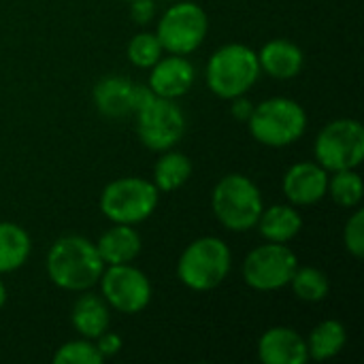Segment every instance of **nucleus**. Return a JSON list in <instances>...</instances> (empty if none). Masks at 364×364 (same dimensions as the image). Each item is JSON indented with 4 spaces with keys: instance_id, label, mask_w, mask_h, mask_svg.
Segmentation results:
<instances>
[{
    "instance_id": "nucleus-1",
    "label": "nucleus",
    "mask_w": 364,
    "mask_h": 364,
    "mask_svg": "<svg viewBox=\"0 0 364 364\" xmlns=\"http://www.w3.org/2000/svg\"><path fill=\"white\" fill-rule=\"evenodd\" d=\"M105 271L96 243L81 235L60 237L47 252V275L66 292L92 290Z\"/></svg>"
},
{
    "instance_id": "nucleus-2",
    "label": "nucleus",
    "mask_w": 364,
    "mask_h": 364,
    "mask_svg": "<svg viewBox=\"0 0 364 364\" xmlns=\"http://www.w3.org/2000/svg\"><path fill=\"white\" fill-rule=\"evenodd\" d=\"M211 209L224 228L232 232H247L256 228L264 209V200L258 186L250 177L230 173L215 183L211 194Z\"/></svg>"
},
{
    "instance_id": "nucleus-3",
    "label": "nucleus",
    "mask_w": 364,
    "mask_h": 364,
    "mask_svg": "<svg viewBox=\"0 0 364 364\" xmlns=\"http://www.w3.org/2000/svg\"><path fill=\"white\" fill-rule=\"evenodd\" d=\"M258 53L241 43L222 45L207 64V85L224 100L247 94L260 77Z\"/></svg>"
},
{
    "instance_id": "nucleus-4",
    "label": "nucleus",
    "mask_w": 364,
    "mask_h": 364,
    "mask_svg": "<svg viewBox=\"0 0 364 364\" xmlns=\"http://www.w3.org/2000/svg\"><path fill=\"white\" fill-rule=\"evenodd\" d=\"M230 267V247L220 237H200L181 252L177 277L194 292H209L228 277Z\"/></svg>"
},
{
    "instance_id": "nucleus-5",
    "label": "nucleus",
    "mask_w": 364,
    "mask_h": 364,
    "mask_svg": "<svg viewBox=\"0 0 364 364\" xmlns=\"http://www.w3.org/2000/svg\"><path fill=\"white\" fill-rule=\"evenodd\" d=\"M247 126L258 143L267 147H288L305 134L307 113L296 100L275 96L254 105Z\"/></svg>"
},
{
    "instance_id": "nucleus-6",
    "label": "nucleus",
    "mask_w": 364,
    "mask_h": 364,
    "mask_svg": "<svg viewBox=\"0 0 364 364\" xmlns=\"http://www.w3.org/2000/svg\"><path fill=\"white\" fill-rule=\"evenodd\" d=\"M160 203V190L143 177H119L105 186L100 211L113 224H141L154 215Z\"/></svg>"
},
{
    "instance_id": "nucleus-7",
    "label": "nucleus",
    "mask_w": 364,
    "mask_h": 364,
    "mask_svg": "<svg viewBox=\"0 0 364 364\" xmlns=\"http://www.w3.org/2000/svg\"><path fill=\"white\" fill-rule=\"evenodd\" d=\"M314 154L316 162L328 173L358 168L364 160V126L352 117L328 122L318 132Z\"/></svg>"
},
{
    "instance_id": "nucleus-8",
    "label": "nucleus",
    "mask_w": 364,
    "mask_h": 364,
    "mask_svg": "<svg viewBox=\"0 0 364 364\" xmlns=\"http://www.w3.org/2000/svg\"><path fill=\"white\" fill-rule=\"evenodd\" d=\"M209 32V17L196 2H175L156 23V36L164 51L188 55L196 51Z\"/></svg>"
},
{
    "instance_id": "nucleus-9",
    "label": "nucleus",
    "mask_w": 364,
    "mask_h": 364,
    "mask_svg": "<svg viewBox=\"0 0 364 364\" xmlns=\"http://www.w3.org/2000/svg\"><path fill=\"white\" fill-rule=\"evenodd\" d=\"M134 115L139 141L151 151L173 149L186 134V115L177 100L154 96Z\"/></svg>"
},
{
    "instance_id": "nucleus-10",
    "label": "nucleus",
    "mask_w": 364,
    "mask_h": 364,
    "mask_svg": "<svg viewBox=\"0 0 364 364\" xmlns=\"http://www.w3.org/2000/svg\"><path fill=\"white\" fill-rule=\"evenodd\" d=\"M296 267L299 258L286 243L267 241L245 256L243 279L252 290L275 292L290 284Z\"/></svg>"
},
{
    "instance_id": "nucleus-11",
    "label": "nucleus",
    "mask_w": 364,
    "mask_h": 364,
    "mask_svg": "<svg viewBox=\"0 0 364 364\" xmlns=\"http://www.w3.org/2000/svg\"><path fill=\"white\" fill-rule=\"evenodd\" d=\"M100 296L107 305L119 314L134 316L141 314L151 301V282L149 277L132 267L126 264H107L100 279Z\"/></svg>"
},
{
    "instance_id": "nucleus-12",
    "label": "nucleus",
    "mask_w": 364,
    "mask_h": 364,
    "mask_svg": "<svg viewBox=\"0 0 364 364\" xmlns=\"http://www.w3.org/2000/svg\"><path fill=\"white\" fill-rule=\"evenodd\" d=\"M331 173L318 162H296L292 164L282 181L284 194L294 207H309L328 196Z\"/></svg>"
},
{
    "instance_id": "nucleus-13",
    "label": "nucleus",
    "mask_w": 364,
    "mask_h": 364,
    "mask_svg": "<svg viewBox=\"0 0 364 364\" xmlns=\"http://www.w3.org/2000/svg\"><path fill=\"white\" fill-rule=\"evenodd\" d=\"M196 79L194 64L186 55L168 53L162 55L149 73V90L160 98L177 100L186 96Z\"/></svg>"
},
{
    "instance_id": "nucleus-14",
    "label": "nucleus",
    "mask_w": 364,
    "mask_h": 364,
    "mask_svg": "<svg viewBox=\"0 0 364 364\" xmlns=\"http://www.w3.org/2000/svg\"><path fill=\"white\" fill-rule=\"evenodd\" d=\"M258 358L264 364H305L307 341L294 328L273 326L258 341Z\"/></svg>"
},
{
    "instance_id": "nucleus-15",
    "label": "nucleus",
    "mask_w": 364,
    "mask_h": 364,
    "mask_svg": "<svg viewBox=\"0 0 364 364\" xmlns=\"http://www.w3.org/2000/svg\"><path fill=\"white\" fill-rule=\"evenodd\" d=\"M256 53H258L260 70L279 81L294 79L305 64L303 49L288 38H271Z\"/></svg>"
},
{
    "instance_id": "nucleus-16",
    "label": "nucleus",
    "mask_w": 364,
    "mask_h": 364,
    "mask_svg": "<svg viewBox=\"0 0 364 364\" xmlns=\"http://www.w3.org/2000/svg\"><path fill=\"white\" fill-rule=\"evenodd\" d=\"M70 322L75 331L83 339H96L105 331H109L111 324V307L100 294H94L90 290L81 292V296L75 301L70 309Z\"/></svg>"
},
{
    "instance_id": "nucleus-17",
    "label": "nucleus",
    "mask_w": 364,
    "mask_h": 364,
    "mask_svg": "<svg viewBox=\"0 0 364 364\" xmlns=\"http://www.w3.org/2000/svg\"><path fill=\"white\" fill-rule=\"evenodd\" d=\"M96 250L107 264H126L132 262L141 250H143V239L139 230L130 224H113L109 230H105L96 243Z\"/></svg>"
},
{
    "instance_id": "nucleus-18",
    "label": "nucleus",
    "mask_w": 364,
    "mask_h": 364,
    "mask_svg": "<svg viewBox=\"0 0 364 364\" xmlns=\"http://www.w3.org/2000/svg\"><path fill=\"white\" fill-rule=\"evenodd\" d=\"M132 90L134 83L119 75H109L94 85L92 98L96 109L111 119H119L132 113Z\"/></svg>"
},
{
    "instance_id": "nucleus-19",
    "label": "nucleus",
    "mask_w": 364,
    "mask_h": 364,
    "mask_svg": "<svg viewBox=\"0 0 364 364\" xmlns=\"http://www.w3.org/2000/svg\"><path fill=\"white\" fill-rule=\"evenodd\" d=\"M256 228L271 243H290L301 232L303 218L294 205H273L262 209Z\"/></svg>"
},
{
    "instance_id": "nucleus-20",
    "label": "nucleus",
    "mask_w": 364,
    "mask_h": 364,
    "mask_svg": "<svg viewBox=\"0 0 364 364\" xmlns=\"http://www.w3.org/2000/svg\"><path fill=\"white\" fill-rule=\"evenodd\" d=\"M32 252L30 235L13 222H0V275L21 269Z\"/></svg>"
},
{
    "instance_id": "nucleus-21",
    "label": "nucleus",
    "mask_w": 364,
    "mask_h": 364,
    "mask_svg": "<svg viewBox=\"0 0 364 364\" xmlns=\"http://www.w3.org/2000/svg\"><path fill=\"white\" fill-rule=\"evenodd\" d=\"M346 343H348L346 326L339 320H324L311 331L307 339V352H309V358L322 363V360H331L339 356Z\"/></svg>"
},
{
    "instance_id": "nucleus-22",
    "label": "nucleus",
    "mask_w": 364,
    "mask_h": 364,
    "mask_svg": "<svg viewBox=\"0 0 364 364\" xmlns=\"http://www.w3.org/2000/svg\"><path fill=\"white\" fill-rule=\"evenodd\" d=\"M192 160L175 149H166L154 166V186L160 192H173L192 177Z\"/></svg>"
},
{
    "instance_id": "nucleus-23",
    "label": "nucleus",
    "mask_w": 364,
    "mask_h": 364,
    "mask_svg": "<svg viewBox=\"0 0 364 364\" xmlns=\"http://www.w3.org/2000/svg\"><path fill=\"white\" fill-rule=\"evenodd\" d=\"M296 299L305 303H322L331 292V282L324 271L316 267H296L290 284Z\"/></svg>"
},
{
    "instance_id": "nucleus-24",
    "label": "nucleus",
    "mask_w": 364,
    "mask_h": 364,
    "mask_svg": "<svg viewBox=\"0 0 364 364\" xmlns=\"http://www.w3.org/2000/svg\"><path fill=\"white\" fill-rule=\"evenodd\" d=\"M328 194L339 207L346 209L358 207L364 194L363 177L358 175L356 168L335 171L333 177H328Z\"/></svg>"
},
{
    "instance_id": "nucleus-25",
    "label": "nucleus",
    "mask_w": 364,
    "mask_h": 364,
    "mask_svg": "<svg viewBox=\"0 0 364 364\" xmlns=\"http://www.w3.org/2000/svg\"><path fill=\"white\" fill-rule=\"evenodd\" d=\"M128 60L139 68H151L164 53L156 32H139L130 38L126 47Z\"/></svg>"
},
{
    "instance_id": "nucleus-26",
    "label": "nucleus",
    "mask_w": 364,
    "mask_h": 364,
    "mask_svg": "<svg viewBox=\"0 0 364 364\" xmlns=\"http://www.w3.org/2000/svg\"><path fill=\"white\" fill-rule=\"evenodd\" d=\"M105 360L92 339H75L58 348L53 354L55 364H100Z\"/></svg>"
},
{
    "instance_id": "nucleus-27",
    "label": "nucleus",
    "mask_w": 364,
    "mask_h": 364,
    "mask_svg": "<svg viewBox=\"0 0 364 364\" xmlns=\"http://www.w3.org/2000/svg\"><path fill=\"white\" fill-rule=\"evenodd\" d=\"M343 245L346 250L354 256V258H363L364 256V211L358 209L352 213V218L346 222L343 228Z\"/></svg>"
},
{
    "instance_id": "nucleus-28",
    "label": "nucleus",
    "mask_w": 364,
    "mask_h": 364,
    "mask_svg": "<svg viewBox=\"0 0 364 364\" xmlns=\"http://www.w3.org/2000/svg\"><path fill=\"white\" fill-rule=\"evenodd\" d=\"M94 343H96L98 352L102 354V358H113V356H115V354H119V352H122V348H124L122 337H119V335H115V333H111V331H105L100 337H96V339H94Z\"/></svg>"
},
{
    "instance_id": "nucleus-29",
    "label": "nucleus",
    "mask_w": 364,
    "mask_h": 364,
    "mask_svg": "<svg viewBox=\"0 0 364 364\" xmlns=\"http://www.w3.org/2000/svg\"><path fill=\"white\" fill-rule=\"evenodd\" d=\"M130 17L134 23L145 26L156 17V2L154 0H132L130 2Z\"/></svg>"
},
{
    "instance_id": "nucleus-30",
    "label": "nucleus",
    "mask_w": 364,
    "mask_h": 364,
    "mask_svg": "<svg viewBox=\"0 0 364 364\" xmlns=\"http://www.w3.org/2000/svg\"><path fill=\"white\" fill-rule=\"evenodd\" d=\"M230 100H232V107H230L232 117H235L237 122H247L250 115H252V111H254L252 100L245 98V94H243V96H237V98H230Z\"/></svg>"
},
{
    "instance_id": "nucleus-31",
    "label": "nucleus",
    "mask_w": 364,
    "mask_h": 364,
    "mask_svg": "<svg viewBox=\"0 0 364 364\" xmlns=\"http://www.w3.org/2000/svg\"><path fill=\"white\" fill-rule=\"evenodd\" d=\"M156 94L149 90V85H136L134 83V90H132V113H136L141 107H145Z\"/></svg>"
},
{
    "instance_id": "nucleus-32",
    "label": "nucleus",
    "mask_w": 364,
    "mask_h": 364,
    "mask_svg": "<svg viewBox=\"0 0 364 364\" xmlns=\"http://www.w3.org/2000/svg\"><path fill=\"white\" fill-rule=\"evenodd\" d=\"M6 305V286H4V282L0 279V309Z\"/></svg>"
},
{
    "instance_id": "nucleus-33",
    "label": "nucleus",
    "mask_w": 364,
    "mask_h": 364,
    "mask_svg": "<svg viewBox=\"0 0 364 364\" xmlns=\"http://www.w3.org/2000/svg\"><path fill=\"white\" fill-rule=\"evenodd\" d=\"M122 2H132V0H122Z\"/></svg>"
}]
</instances>
